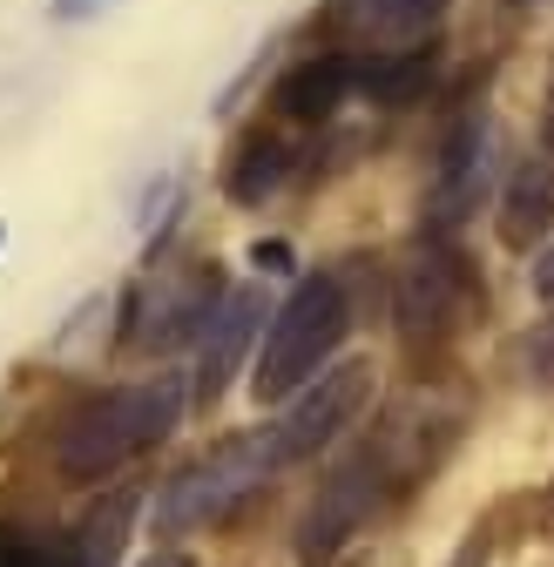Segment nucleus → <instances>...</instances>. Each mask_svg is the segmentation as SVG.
Wrapping results in <instances>:
<instances>
[{
  "instance_id": "nucleus-8",
  "label": "nucleus",
  "mask_w": 554,
  "mask_h": 567,
  "mask_svg": "<svg viewBox=\"0 0 554 567\" xmlns=\"http://www.w3.org/2000/svg\"><path fill=\"white\" fill-rule=\"evenodd\" d=\"M494 183V128L488 115H466L453 135H447V156H440V183H433V203H427V224L447 230V224H466L473 203L488 196Z\"/></svg>"
},
{
  "instance_id": "nucleus-6",
  "label": "nucleus",
  "mask_w": 554,
  "mask_h": 567,
  "mask_svg": "<svg viewBox=\"0 0 554 567\" xmlns=\"http://www.w3.org/2000/svg\"><path fill=\"white\" fill-rule=\"evenodd\" d=\"M366 399H372V365L366 359H352V365L325 372L318 385L291 392V412L270 425V460L291 466V460H311V453L338 446V433L366 412Z\"/></svg>"
},
{
  "instance_id": "nucleus-4",
  "label": "nucleus",
  "mask_w": 554,
  "mask_h": 567,
  "mask_svg": "<svg viewBox=\"0 0 554 567\" xmlns=\"http://www.w3.org/2000/svg\"><path fill=\"white\" fill-rule=\"evenodd\" d=\"M392 486H399V473H392V460H386L379 440H366L352 460H338L325 473V486L311 493L305 520H298V560L305 567H325L331 554H345V540H352L379 514V501H386Z\"/></svg>"
},
{
  "instance_id": "nucleus-3",
  "label": "nucleus",
  "mask_w": 554,
  "mask_h": 567,
  "mask_svg": "<svg viewBox=\"0 0 554 567\" xmlns=\"http://www.w3.org/2000/svg\"><path fill=\"white\" fill-rule=\"evenodd\" d=\"M270 473H277L270 433H237V440H224L217 453H203L189 473L170 480L163 507H156V527H163V534H196V527H211V520H224L230 507H244Z\"/></svg>"
},
{
  "instance_id": "nucleus-22",
  "label": "nucleus",
  "mask_w": 554,
  "mask_h": 567,
  "mask_svg": "<svg viewBox=\"0 0 554 567\" xmlns=\"http://www.w3.org/2000/svg\"><path fill=\"white\" fill-rule=\"evenodd\" d=\"M447 567H488V554H480V540H473V547H460V554H453Z\"/></svg>"
},
{
  "instance_id": "nucleus-15",
  "label": "nucleus",
  "mask_w": 554,
  "mask_h": 567,
  "mask_svg": "<svg viewBox=\"0 0 554 567\" xmlns=\"http://www.w3.org/2000/svg\"><path fill=\"white\" fill-rule=\"evenodd\" d=\"M359 89L379 102H406L427 89V48H399V54H372L359 61Z\"/></svg>"
},
{
  "instance_id": "nucleus-23",
  "label": "nucleus",
  "mask_w": 554,
  "mask_h": 567,
  "mask_svg": "<svg viewBox=\"0 0 554 567\" xmlns=\"http://www.w3.org/2000/svg\"><path fill=\"white\" fill-rule=\"evenodd\" d=\"M547 150H554V82H547Z\"/></svg>"
},
{
  "instance_id": "nucleus-5",
  "label": "nucleus",
  "mask_w": 554,
  "mask_h": 567,
  "mask_svg": "<svg viewBox=\"0 0 554 567\" xmlns=\"http://www.w3.org/2000/svg\"><path fill=\"white\" fill-rule=\"evenodd\" d=\"M473 305V264L440 244V237H420L399 264V284H392V324L406 344H440Z\"/></svg>"
},
{
  "instance_id": "nucleus-9",
  "label": "nucleus",
  "mask_w": 554,
  "mask_h": 567,
  "mask_svg": "<svg viewBox=\"0 0 554 567\" xmlns=\"http://www.w3.org/2000/svg\"><path fill=\"white\" fill-rule=\"evenodd\" d=\"M547 237H554V150H534L501 176V244L541 250Z\"/></svg>"
},
{
  "instance_id": "nucleus-24",
  "label": "nucleus",
  "mask_w": 554,
  "mask_h": 567,
  "mask_svg": "<svg viewBox=\"0 0 554 567\" xmlns=\"http://www.w3.org/2000/svg\"><path fill=\"white\" fill-rule=\"evenodd\" d=\"M547 527H554V486H547Z\"/></svg>"
},
{
  "instance_id": "nucleus-1",
  "label": "nucleus",
  "mask_w": 554,
  "mask_h": 567,
  "mask_svg": "<svg viewBox=\"0 0 554 567\" xmlns=\"http://www.w3.org/2000/svg\"><path fill=\"white\" fill-rule=\"evenodd\" d=\"M183 392L189 379L183 372H163L150 385H115V392H95L89 405H75L54 433V466L68 480H102L115 466H129L135 453H150L176 433L183 419Z\"/></svg>"
},
{
  "instance_id": "nucleus-19",
  "label": "nucleus",
  "mask_w": 554,
  "mask_h": 567,
  "mask_svg": "<svg viewBox=\"0 0 554 567\" xmlns=\"http://www.w3.org/2000/svg\"><path fill=\"white\" fill-rule=\"evenodd\" d=\"M534 291H541V305H554V244L534 257Z\"/></svg>"
},
{
  "instance_id": "nucleus-16",
  "label": "nucleus",
  "mask_w": 554,
  "mask_h": 567,
  "mask_svg": "<svg viewBox=\"0 0 554 567\" xmlns=\"http://www.w3.org/2000/svg\"><path fill=\"white\" fill-rule=\"evenodd\" d=\"M0 567H68L61 554H41L34 540H14V534H0Z\"/></svg>"
},
{
  "instance_id": "nucleus-11",
  "label": "nucleus",
  "mask_w": 554,
  "mask_h": 567,
  "mask_svg": "<svg viewBox=\"0 0 554 567\" xmlns=\"http://www.w3.org/2000/svg\"><path fill=\"white\" fill-rule=\"evenodd\" d=\"M440 14H447V0H345V28L366 34L386 54L427 48V34L440 28Z\"/></svg>"
},
{
  "instance_id": "nucleus-12",
  "label": "nucleus",
  "mask_w": 554,
  "mask_h": 567,
  "mask_svg": "<svg viewBox=\"0 0 554 567\" xmlns=\"http://www.w3.org/2000/svg\"><path fill=\"white\" fill-rule=\"evenodd\" d=\"M257 311H264L257 291H237V298H224L211 311V324H203V338H196L203 344V399H217V385H230L244 344L257 338Z\"/></svg>"
},
{
  "instance_id": "nucleus-13",
  "label": "nucleus",
  "mask_w": 554,
  "mask_h": 567,
  "mask_svg": "<svg viewBox=\"0 0 554 567\" xmlns=\"http://www.w3.org/2000/svg\"><path fill=\"white\" fill-rule=\"evenodd\" d=\"M135 520H143L135 493H109V501H95V514L75 527V540H68V554H61V560H68V567H122Z\"/></svg>"
},
{
  "instance_id": "nucleus-20",
  "label": "nucleus",
  "mask_w": 554,
  "mask_h": 567,
  "mask_svg": "<svg viewBox=\"0 0 554 567\" xmlns=\"http://www.w3.org/2000/svg\"><path fill=\"white\" fill-rule=\"evenodd\" d=\"M135 567H196V560H189V554H176V547H156V554H143Z\"/></svg>"
},
{
  "instance_id": "nucleus-21",
  "label": "nucleus",
  "mask_w": 554,
  "mask_h": 567,
  "mask_svg": "<svg viewBox=\"0 0 554 567\" xmlns=\"http://www.w3.org/2000/svg\"><path fill=\"white\" fill-rule=\"evenodd\" d=\"M89 8H95V0H54V14H61V21H82Z\"/></svg>"
},
{
  "instance_id": "nucleus-10",
  "label": "nucleus",
  "mask_w": 554,
  "mask_h": 567,
  "mask_svg": "<svg viewBox=\"0 0 554 567\" xmlns=\"http://www.w3.org/2000/svg\"><path fill=\"white\" fill-rule=\"evenodd\" d=\"M352 89H359V61H352V54H311V61H298V68H285V75H277V115H291V122H325Z\"/></svg>"
},
{
  "instance_id": "nucleus-18",
  "label": "nucleus",
  "mask_w": 554,
  "mask_h": 567,
  "mask_svg": "<svg viewBox=\"0 0 554 567\" xmlns=\"http://www.w3.org/2000/svg\"><path fill=\"white\" fill-rule=\"evenodd\" d=\"M250 264H257V270H277V277H291V270H298L291 244H257V250H250Z\"/></svg>"
},
{
  "instance_id": "nucleus-2",
  "label": "nucleus",
  "mask_w": 554,
  "mask_h": 567,
  "mask_svg": "<svg viewBox=\"0 0 554 567\" xmlns=\"http://www.w3.org/2000/svg\"><path fill=\"white\" fill-rule=\"evenodd\" d=\"M345 324H352V298H345V284H338L331 270L298 277V284H291V298H285V311H277V318H270V331H264V351H257L250 392H257L264 405L305 392V385H311V372L338 351Z\"/></svg>"
},
{
  "instance_id": "nucleus-17",
  "label": "nucleus",
  "mask_w": 554,
  "mask_h": 567,
  "mask_svg": "<svg viewBox=\"0 0 554 567\" xmlns=\"http://www.w3.org/2000/svg\"><path fill=\"white\" fill-rule=\"evenodd\" d=\"M527 359H534V379H541V385H554V324L527 331Z\"/></svg>"
},
{
  "instance_id": "nucleus-7",
  "label": "nucleus",
  "mask_w": 554,
  "mask_h": 567,
  "mask_svg": "<svg viewBox=\"0 0 554 567\" xmlns=\"http://www.w3.org/2000/svg\"><path fill=\"white\" fill-rule=\"evenodd\" d=\"M224 305L217 291V270H196V277H176V284H150L143 298H135L122 338L143 344V351H170V344H196L211 311Z\"/></svg>"
},
{
  "instance_id": "nucleus-14",
  "label": "nucleus",
  "mask_w": 554,
  "mask_h": 567,
  "mask_svg": "<svg viewBox=\"0 0 554 567\" xmlns=\"http://www.w3.org/2000/svg\"><path fill=\"white\" fill-rule=\"evenodd\" d=\"M285 176H291V142H285V135H270V128H257L244 150L230 156L224 189H230V203H264V196L285 189Z\"/></svg>"
}]
</instances>
